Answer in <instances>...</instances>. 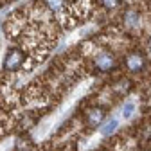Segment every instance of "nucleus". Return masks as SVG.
Returning <instances> with one entry per match:
<instances>
[{
	"instance_id": "423d86ee",
	"label": "nucleus",
	"mask_w": 151,
	"mask_h": 151,
	"mask_svg": "<svg viewBox=\"0 0 151 151\" xmlns=\"http://www.w3.org/2000/svg\"><path fill=\"white\" fill-rule=\"evenodd\" d=\"M117 128H119V121H117V119H110V121L101 128V133H103V137H110Z\"/></svg>"
},
{
	"instance_id": "20e7f679",
	"label": "nucleus",
	"mask_w": 151,
	"mask_h": 151,
	"mask_svg": "<svg viewBox=\"0 0 151 151\" xmlns=\"http://www.w3.org/2000/svg\"><path fill=\"white\" fill-rule=\"evenodd\" d=\"M104 122V110L103 108H92L86 115V124L88 126H101Z\"/></svg>"
},
{
	"instance_id": "6e6552de",
	"label": "nucleus",
	"mask_w": 151,
	"mask_h": 151,
	"mask_svg": "<svg viewBox=\"0 0 151 151\" xmlns=\"http://www.w3.org/2000/svg\"><path fill=\"white\" fill-rule=\"evenodd\" d=\"M122 119H129L131 115L135 113V104L131 103V101H128V103H124V106H122Z\"/></svg>"
},
{
	"instance_id": "f03ea898",
	"label": "nucleus",
	"mask_w": 151,
	"mask_h": 151,
	"mask_svg": "<svg viewBox=\"0 0 151 151\" xmlns=\"http://www.w3.org/2000/svg\"><path fill=\"white\" fill-rule=\"evenodd\" d=\"M93 65L97 67V70L101 72H108L115 67V60H113V56L110 52H99L96 56V60H93Z\"/></svg>"
},
{
	"instance_id": "7ed1b4c3",
	"label": "nucleus",
	"mask_w": 151,
	"mask_h": 151,
	"mask_svg": "<svg viewBox=\"0 0 151 151\" xmlns=\"http://www.w3.org/2000/svg\"><path fill=\"white\" fill-rule=\"evenodd\" d=\"M126 67L129 72H133V74H139L144 70L146 67V60H144V56L139 54V52H133V54H129L128 58H126Z\"/></svg>"
},
{
	"instance_id": "39448f33",
	"label": "nucleus",
	"mask_w": 151,
	"mask_h": 151,
	"mask_svg": "<svg viewBox=\"0 0 151 151\" xmlns=\"http://www.w3.org/2000/svg\"><path fill=\"white\" fill-rule=\"evenodd\" d=\"M139 20H140V14H139L135 9L126 11V14H124V22H126L128 27H137V25H139Z\"/></svg>"
},
{
	"instance_id": "0eeeda50",
	"label": "nucleus",
	"mask_w": 151,
	"mask_h": 151,
	"mask_svg": "<svg viewBox=\"0 0 151 151\" xmlns=\"http://www.w3.org/2000/svg\"><path fill=\"white\" fill-rule=\"evenodd\" d=\"M43 4L47 6V9H50V11H54V13H58V11H61V9L65 7L67 0H43Z\"/></svg>"
},
{
	"instance_id": "1a4fd4ad",
	"label": "nucleus",
	"mask_w": 151,
	"mask_h": 151,
	"mask_svg": "<svg viewBox=\"0 0 151 151\" xmlns=\"http://www.w3.org/2000/svg\"><path fill=\"white\" fill-rule=\"evenodd\" d=\"M101 4H103L106 9H115V7H119L121 0H101Z\"/></svg>"
},
{
	"instance_id": "f257e3e1",
	"label": "nucleus",
	"mask_w": 151,
	"mask_h": 151,
	"mask_svg": "<svg viewBox=\"0 0 151 151\" xmlns=\"http://www.w3.org/2000/svg\"><path fill=\"white\" fill-rule=\"evenodd\" d=\"M24 60H25V56L22 50H11L7 52V56L4 58V68L6 70H18L22 65H24Z\"/></svg>"
}]
</instances>
